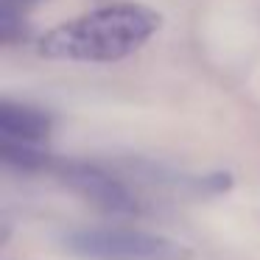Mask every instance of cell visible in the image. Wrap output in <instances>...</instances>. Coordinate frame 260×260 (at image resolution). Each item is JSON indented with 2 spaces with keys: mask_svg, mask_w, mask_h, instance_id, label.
<instances>
[{
  "mask_svg": "<svg viewBox=\"0 0 260 260\" xmlns=\"http://www.w3.org/2000/svg\"><path fill=\"white\" fill-rule=\"evenodd\" d=\"M162 25L157 12L137 3H115L56 25L40 42V53L64 62H118L143 48Z\"/></svg>",
  "mask_w": 260,
  "mask_h": 260,
  "instance_id": "obj_1",
  "label": "cell"
},
{
  "mask_svg": "<svg viewBox=\"0 0 260 260\" xmlns=\"http://www.w3.org/2000/svg\"><path fill=\"white\" fill-rule=\"evenodd\" d=\"M64 243L87 260H190L185 243L132 226H84L70 232Z\"/></svg>",
  "mask_w": 260,
  "mask_h": 260,
  "instance_id": "obj_2",
  "label": "cell"
},
{
  "mask_svg": "<svg viewBox=\"0 0 260 260\" xmlns=\"http://www.w3.org/2000/svg\"><path fill=\"white\" fill-rule=\"evenodd\" d=\"M56 174L79 196H84L87 202H92L95 207L107 210V213H118V215L137 213V199L132 196V190L120 179H115L112 174L98 168V165L62 162V165H56Z\"/></svg>",
  "mask_w": 260,
  "mask_h": 260,
  "instance_id": "obj_3",
  "label": "cell"
},
{
  "mask_svg": "<svg viewBox=\"0 0 260 260\" xmlns=\"http://www.w3.org/2000/svg\"><path fill=\"white\" fill-rule=\"evenodd\" d=\"M51 132H53V120L48 112L28 107V104H14V101L0 104V135H3V140L37 146V143L48 140Z\"/></svg>",
  "mask_w": 260,
  "mask_h": 260,
  "instance_id": "obj_4",
  "label": "cell"
},
{
  "mask_svg": "<svg viewBox=\"0 0 260 260\" xmlns=\"http://www.w3.org/2000/svg\"><path fill=\"white\" fill-rule=\"evenodd\" d=\"M0 154H3V162L6 165H12V168H23V171H40V168H48V165H51L48 154L37 151L34 146H25V143L3 140Z\"/></svg>",
  "mask_w": 260,
  "mask_h": 260,
  "instance_id": "obj_5",
  "label": "cell"
},
{
  "mask_svg": "<svg viewBox=\"0 0 260 260\" xmlns=\"http://www.w3.org/2000/svg\"><path fill=\"white\" fill-rule=\"evenodd\" d=\"M37 0H0V9H12V12H23L25 6H31Z\"/></svg>",
  "mask_w": 260,
  "mask_h": 260,
  "instance_id": "obj_6",
  "label": "cell"
}]
</instances>
